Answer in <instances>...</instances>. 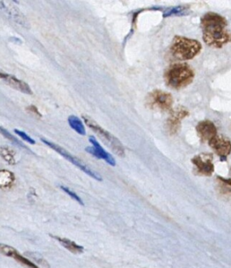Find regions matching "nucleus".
I'll return each instance as SVG.
<instances>
[{"instance_id": "nucleus-11", "label": "nucleus", "mask_w": 231, "mask_h": 268, "mask_svg": "<svg viewBox=\"0 0 231 268\" xmlns=\"http://www.w3.org/2000/svg\"><path fill=\"white\" fill-rule=\"evenodd\" d=\"M198 136L203 142H210L217 135L216 127L213 122L209 120L200 121L196 125Z\"/></svg>"}, {"instance_id": "nucleus-17", "label": "nucleus", "mask_w": 231, "mask_h": 268, "mask_svg": "<svg viewBox=\"0 0 231 268\" xmlns=\"http://www.w3.org/2000/svg\"><path fill=\"white\" fill-rule=\"evenodd\" d=\"M68 122H69L70 126L73 128L77 133L81 135H86V128L79 118L76 116H70L68 118Z\"/></svg>"}, {"instance_id": "nucleus-18", "label": "nucleus", "mask_w": 231, "mask_h": 268, "mask_svg": "<svg viewBox=\"0 0 231 268\" xmlns=\"http://www.w3.org/2000/svg\"><path fill=\"white\" fill-rule=\"evenodd\" d=\"M0 156L6 161L9 165H15V152L7 147H0Z\"/></svg>"}, {"instance_id": "nucleus-3", "label": "nucleus", "mask_w": 231, "mask_h": 268, "mask_svg": "<svg viewBox=\"0 0 231 268\" xmlns=\"http://www.w3.org/2000/svg\"><path fill=\"white\" fill-rule=\"evenodd\" d=\"M202 45L196 39L184 36H175L171 44V52L174 58L179 61L191 60L200 54Z\"/></svg>"}, {"instance_id": "nucleus-14", "label": "nucleus", "mask_w": 231, "mask_h": 268, "mask_svg": "<svg viewBox=\"0 0 231 268\" xmlns=\"http://www.w3.org/2000/svg\"><path fill=\"white\" fill-rule=\"evenodd\" d=\"M0 4L2 5L1 7L4 9L5 11L7 12V14L11 16L13 20H15L16 22L18 23L24 27L27 26L28 23L26 21V19L21 14V11H19L18 9L16 8L15 6H10V7H7L4 2H0Z\"/></svg>"}, {"instance_id": "nucleus-24", "label": "nucleus", "mask_w": 231, "mask_h": 268, "mask_svg": "<svg viewBox=\"0 0 231 268\" xmlns=\"http://www.w3.org/2000/svg\"><path fill=\"white\" fill-rule=\"evenodd\" d=\"M15 132L18 135H19L21 138H23L24 140H25V142H27L29 144H35L36 141L34 140V138H32L31 137L29 136L25 132L18 130V129H15Z\"/></svg>"}, {"instance_id": "nucleus-13", "label": "nucleus", "mask_w": 231, "mask_h": 268, "mask_svg": "<svg viewBox=\"0 0 231 268\" xmlns=\"http://www.w3.org/2000/svg\"><path fill=\"white\" fill-rule=\"evenodd\" d=\"M6 84L12 87V88L17 90V91H21L22 93L26 94V95H33V91L29 85L24 81L16 78L14 76L8 75V77H6L4 80Z\"/></svg>"}, {"instance_id": "nucleus-2", "label": "nucleus", "mask_w": 231, "mask_h": 268, "mask_svg": "<svg viewBox=\"0 0 231 268\" xmlns=\"http://www.w3.org/2000/svg\"><path fill=\"white\" fill-rule=\"evenodd\" d=\"M194 77V69L189 65L176 63L167 68L164 78L168 87L178 90L187 87L193 82Z\"/></svg>"}, {"instance_id": "nucleus-19", "label": "nucleus", "mask_w": 231, "mask_h": 268, "mask_svg": "<svg viewBox=\"0 0 231 268\" xmlns=\"http://www.w3.org/2000/svg\"><path fill=\"white\" fill-rule=\"evenodd\" d=\"M11 257L14 258L15 260H17L18 262L22 264L24 266L28 268H38L34 263L32 262L31 260H28L27 258L22 256L21 254L18 252L17 250L14 252Z\"/></svg>"}, {"instance_id": "nucleus-10", "label": "nucleus", "mask_w": 231, "mask_h": 268, "mask_svg": "<svg viewBox=\"0 0 231 268\" xmlns=\"http://www.w3.org/2000/svg\"><path fill=\"white\" fill-rule=\"evenodd\" d=\"M89 142L92 143V147H87L86 149L88 153L93 155L94 157H96V158L104 160L107 163L109 164L111 166H115L116 165L114 157L101 147V145H100V143L97 142L95 137L90 136Z\"/></svg>"}, {"instance_id": "nucleus-6", "label": "nucleus", "mask_w": 231, "mask_h": 268, "mask_svg": "<svg viewBox=\"0 0 231 268\" xmlns=\"http://www.w3.org/2000/svg\"><path fill=\"white\" fill-rule=\"evenodd\" d=\"M147 105L153 110L167 111L172 107L173 98L166 91L155 90L148 95Z\"/></svg>"}, {"instance_id": "nucleus-22", "label": "nucleus", "mask_w": 231, "mask_h": 268, "mask_svg": "<svg viewBox=\"0 0 231 268\" xmlns=\"http://www.w3.org/2000/svg\"><path fill=\"white\" fill-rule=\"evenodd\" d=\"M61 189L63 191L66 192L71 198H73V200H75L76 201H77L81 205H84L83 201L81 200V198L76 194L75 192H73V190H71L69 188L66 187L64 186H61Z\"/></svg>"}, {"instance_id": "nucleus-7", "label": "nucleus", "mask_w": 231, "mask_h": 268, "mask_svg": "<svg viewBox=\"0 0 231 268\" xmlns=\"http://www.w3.org/2000/svg\"><path fill=\"white\" fill-rule=\"evenodd\" d=\"M194 170L197 175L211 176L214 171L213 156L211 153H200L192 159Z\"/></svg>"}, {"instance_id": "nucleus-25", "label": "nucleus", "mask_w": 231, "mask_h": 268, "mask_svg": "<svg viewBox=\"0 0 231 268\" xmlns=\"http://www.w3.org/2000/svg\"><path fill=\"white\" fill-rule=\"evenodd\" d=\"M7 77H8V74H6V72H2V71L0 69V79H3V80H5Z\"/></svg>"}, {"instance_id": "nucleus-23", "label": "nucleus", "mask_w": 231, "mask_h": 268, "mask_svg": "<svg viewBox=\"0 0 231 268\" xmlns=\"http://www.w3.org/2000/svg\"><path fill=\"white\" fill-rule=\"evenodd\" d=\"M15 251H16V250H15V248L5 245V244H0V252L3 254L4 256L11 257V256H12Z\"/></svg>"}, {"instance_id": "nucleus-21", "label": "nucleus", "mask_w": 231, "mask_h": 268, "mask_svg": "<svg viewBox=\"0 0 231 268\" xmlns=\"http://www.w3.org/2000/svg\"><path fill=\"white\" fill-rule=\"evenodd\" d=\"M0 134H2V135L5 137V138L9 139V140L11 141L12 143L16 145V146H18V147H21V148L26 149V150H29V149H28L27 147H25V145H24L23 143L21 142V141H19L17 138H15L14 135H12V134H11V133L8 132V131L6 130V129H5V128H2V127L1 126H0Z\"/></svg>"}, {"instance_id": "nucleus-1", "label": "nucleus", "mask_w": 231, "mask_h": 268, "mask_svg": "<svg viewBox=\"0 0 231 268\" xmlns=\"http://www.w3.org/2000/svg\"><path fill=\"white\" fill-rule=\"evenodd\" d=\"M204 43L213 48H222L231 42V33L227 30L225 17L219 14L208 12L201 17Z\"/></svg>"}, {"instance_id": "nucleus-8", "label": "nucleus", "mask_w": 231, "mask_h": 268, "mask_svg": "<svg viewBox=\"0 0 231 268\" xmlns=\"http://www.w3.org/2000/svg\"><path fill=\"white\" fill-rule=\"evenodd\" d=\"M208 143L214 153L221 158L227 159L231 153V142L227 137L217 134Z\"/></svg>"}, {"instance_id": "nucleus-16", "label": "nucleus", "mask_w": 231, "mask_h": 268, "mask_svg": "<svg viewBox=\"0 0 231 268\" xmlns=\"http://www.w3.org/2000/svg\"><path fill=\"white\" fill-rule=\"evenodd\" d=\"M15 181L13 172L6 169H0V189L11 187Z\"/></svg>"}, {"instance_id": "nucleus-20", "label": "nucleus", "mask_w": 231, "mask_h": 268, "mask_svg": "<svg viewBox=\"0 0 231 268\" xmlns=\"http://www.w3.org/2000/svg\"><path fill=\"white\" fill-rule=\"evenodd\" d=\"M188 13V9L185 6H178L167 9V11L163 13V17L173 16V15H183Z\"/></svg>"}, {"instance_id": "nucleus-4", "label": "nucleus", "mask_w": 231, "mask_h": 268, "mask_svg": "<svg viewBox=\"0 0 231 268\" xmlns=\"http://www.w3.org/2000/svg\"><path fill=\"white\" fill-rule=\"evenodd\" d=\"M83 119L86 122V125L96 132V134H98L99 136L102 138L104 142H106L107 146H109V147H110L115 153H117L120 157L125 156L124 147H123L121 142L118 140V138H115L114 135L110 134V132H107L106 130L103 129L99 124H96V122L93 121L92 119L88 118L87 117H83Z\"/></svg>"}, {"instance_id": "nucleus-15", "label": "nucleus", "mask_w": 231, "mask_h": 268, "mask_svg": "<svg viewBox=\"0 0 231 268\" xmlns=\"http://www.w3.org/2000/svg\"><path fill=\"white\" fill-rule=\"evenodd\" d=\"M52 237H54V239H56L63 247L66 248L67 250H69L70 252L72 253L81 254L84 252L83 246L77 245L74 241L64 238V237H56V236H52Z\"/></svg>"}, {"instance_id": "nucleus-9", "label": "nucleus", "mask_w": 231, "mask_h": 268, "mask_svg": "<svg viewBox=\"0 0 231 268\" xmlns=\"http://www.w3.org/2000/svg\"><path fill=\"white\" fill-rule=\"evenodd\" d=\"M190 113L183 107H178L171 113L167 123V130L171 134H176L179 130L181 120L189 116Z\"/></svg>"}, {"instance_id": "nucleus-26", "label": "nucleus", "mask_w": 231, "mask_h": 268, "mask_svg": "<svg viewBox=\"0 0 231 268\" xmlns=\"http://www.w3.org/2000/svg\"><path fill=\"white\" fill-rule=\"evenodd\" d=\"M11 41H12L13 43H15V44H18V43H21V40L18 39V38L17 37H11Z\"/></svg>"}, {"instance_id": "nucleus-12", "label": "nucleus", "mask_w": 231, "mask_h": 268, "mask_svg": "<svg viewBox=\"0 0 231 268\" xmlns=\"http://www.w3.org/2000/svg\"><path fill=\"white\" fill-rule=\"evenodd\" d=\"M215 188L221 198H225L227 200L231 199V180L218 176Z\"/></svg>"}, {"instance_id": "nucleus-5", "label": "nucleus", "mask_w": 231, "mask_h": 268, "mask_svg": "<svg viewBox=\"0 0 231 268\" xmlns=\"http://www.w3.org/2000/svg\"><path fill=\"white\" fill-rule=\"evenodd\" d=\"M41 141L44 142V144L47 145L48 147H50L52 150H54V151H56L57 153H59L61 156H63L65 159H67V161H69L71 163L77 166L78 168H80L81 171H84L85 173L89 175V176L93 178L96 180L102 181V177L98 173H96V171H94L90 168L88 167L87 165H85L82 161H80L79 159H77V157L71 154L65 149L62 148V147H59L58 145L55 144V143H53V142H50V141L47 140L45 138H41Z\"/></svg>"}, {"instance_id": "nucleus-27", "label": "nucleus", "mask_w": 231, "mask_h": 268, "mask_svg": "<svg viewBox=\"0 0 231 268\" xmlns=\"http://www.w3.org/2000/svg\"></svg>"}]
</instances>
